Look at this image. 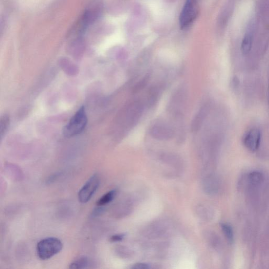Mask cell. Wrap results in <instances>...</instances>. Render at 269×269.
Instances as JSON below:
<instances>
[{"instance_id": "9", "label": "cell", "mask_w": 269, "mask_h": 269, "mask_svg": "<svg viewBox=\"0 0 269 269\" xmlns=\"http://www.w3.org/2000/svg\"><path fill=\"white\" fill-rule=\"evenodd\" d=\"M91 262L88 257L82 256L73 262L69 266L70 269H82L89 268Z\"/></svg>"}, {"instance_id": "8", "label": "cell", "mask_w": 269, "mask_h": 269, "mask_svg": "<svg viewBox=\"0 0 269 269\" xmlns=\"http://www.w3.org/2000/svg\"><path fill=\"white\" fill-rule=\"evenodd\" d=\"M209 111V105L208 104L202 106L191 122L192 132H197L200 130L207 117Z\"/></svg>"}, {"instance_id": "1", "label": "cell", "mask_w": 269, "mask_h": 269, "mask_svg": "<svg viewBox=\"0 0 269 269\" xmlns=\"http://www.w3.org/2000/svg\"><path fill=\"white\" fill-rule=\"evenodd\" d=\"M88 123L85 108L82 107L73 115L63 130L64 136L67 138L78 135L85 129Z\"/></svg>"}, {"instance_id": "2", "label": "cell", "mask_w": 269, "mask_h": 269, "mask_svg": "<svg viewBox=\"0 0 269 269\" xmlns=\"http://www.w3.org/2000/svg\"><path fill=\"white\" fill-rule=\"evenodd\" d=\"M63 248L61 240L55 237L44 238L38 243L37 253L42 260H47L59 253Z\"/></svg>"}, {"instance_id": "3", "label": "cell", "mask_w": 269, "mask_h": 269, "mask_svg": "<svg viewBox=\"0 0 269 269\" xmlns=\"http://www.w3.org/2000/svg\"><path fill=\"white\" fill-rule=\"evenodd\" d=\"M199 12L197 0H186L179 16V25L182 30L186 29L195 21Z\"/></svg>"}, {"instance_id": "19", "label": "cell", "mask_w": 269, "mask_h": 269, "mask_svg": "<svg viewBox=\"0 0 269 269\" xmlns=\"http://www.w3.org/2000/svg\"></svg>"}, {"instance_id": "17", "label": "cell", "mask_w": 269, "mask_h": 269, "mask_svg": "<svg viewBox=\"0 0 269 269\" xmlns=\"http://www.w3.org/2000/svg\"><path fill=\"white\" fill-rule=\"evenodd\" d=\"M1 121L4 123V127H1V136L3 135V133L6 132L9 125V119L7 117L4 116L1 119Z\"/></svg>"}, {"instance_id": "13", "label": "cell", "mask_w": 269, "mask_h": 269, "mask_svg": "<svg viewBox=\"0 0 269 269\" xmlns=\"http://www.w3.org/2000/svg\"><path fill=\"white\" fill-rule=\"evenodd\" d=\"M150 80V75L147 74L139 81L134 86L133 89V93H138L146 87Z\"/></svg>"}, {"instance_id": "4", "label": "cell", "mask_w": 269, "mask_h": 269, "mask_svg": "<svg viewBox=\"0 0 269 269\" xmlns=\"http://www.w3.org/2000/svg\"><path fill=\"white\" fill-rule=\"evenodd\" d=\"M100 185V179L98 174L93 175L80 189L78 198L80 203H88L92 198Z\"/></svg>"}, {"instance_id": "14", "label": "cell", "mask_w": 269, "mask_h": 269, "mask_svg": "<svg viewBox=\"0 0 269 269\" xmlns=\"http://www.w3.org/2000/svg\"><path fill=\"white\" fill-rule=\"evenodd\" d=\"M222 228L228 241L232 242L234 239V234L232 227L227 224H222Z\"/></svg>"}, {"instance_id": "15", "label": "cell", "mask_w": 269, "mask_h": 269, "mask_svg": "<svg viewBox=\"0 0 269 269\" xmlns=\"http://www.w3.org/2000/svg\"><path fill=\"white\" fill-rule=\"evenodd\" d=\"M150 266L147 263H139L132 265V269H149Z\"/></svg>"}, {"instance_id": "12", "label": "cell", "mask_w": 269, "mask_h": 269, "mask_svg": "<svg viewBox=\"0 0 269 269\" xmlns=\"http://www.w3.org/2000/svg\"><path fill=\"white\" fill-rule=\"evenodd\" d=\"M159 94V90L156 86L154 87L153 86L150 89L148 95V105L149 107H152L156 103Z\"/></svg>"}, {"instance_id": "5", "label": "cell", "mask_w": 269, "mask_h": 269, "mask_svg": "<svg viewBox=\"0 0 269 269\" xmlns=\"http://www.w3.org/2000/svg\"><path fill=\"white\" fill-rule=\"evenodd\" d=\"M150 136L159 140H167L175 136V131L168 124L163 122H157L150 128Z\"/></svg>"}, {"instance_id": "11", "label": "cell", "mask_w": 269, "mask_h": 269, "mask_svg": "<svg viewBox=\"0 0 269 269\" xmlns=\"http://www.w3.org/2000/svg\"><path fill=\"white\" fill-rule=\"evenodd\" d=\"M117 194V191L112 190L101 197L97 202L98 206H104L111 203Z\"/></svg>"}, {"instance_id": "6", "label": "cell", "mask_w": 269, "mask_h": 269, "mask_svg": "<svg viewBox=\"0 0 269 269\" xmlns=\"http://www.w3.org/2000/svg\"><path fill=\"white\" fill-rule=\"evenodd\" d=\"M261 133L257 129L249 130L244 137L245 146L249 150L255 151L260 145L261 140Z\"/></svg>"}, {"instance_id": "18", "label": "cell", "mask_w": 269, "mask_h": 269, "mask_svg": "<svg viewBox=\"0 0 269 269\" xmlns=\"http://www.w3.org/2000/svg\"><path fill=\"white\" fill-rule=\"evenodd\" d=\"M103 206H98V208H95L92 212V217H98L103 214L104 211Z\"/></svg>"}, {"instance_id": "16", "label": "cell", "mask_w": 269, "mask_h": 269, "mask_svg": "<svg viewBox=\"0 0 269 269\" xmlns=\"http://www.w3.org/2000/svg\"><path fill=\"white\" fill-rule=\"evenodd\" d=\"M125 236H126V235L124 234L114 235L110 237V241L112 243L121 242L124 239Z\"/></svg>"}, {"instance_id": "7", "label": "cell", "mask_w": 269, "mask_h": 269, "mask_svg": "<svg viewBox=\"0 0 269 269\" xmlns=\"http://www.w3.org/2000/svg\"><path fill=\"white\" fill-rule=\"evenodd\" d=\"M143 110V104L140 101L131 103L127 109V121L131 127L135 125L141 117Z\"/></svg>"}, {"instance_id": "10", "label": "cell", "mask_w": 269, "mask_h": 269, "mask_svg": "<svg viewBox=\"0 0 269 269\" xmlns=\"http://www.w3.org/2000/svg\"><path fill=\"white\" fill-rule=\"evenodd\" d=\"M253 44V36L251 33H247L242 43L241 50L244 55H247L251 52Z\"/></svg>"}]
</instances>
